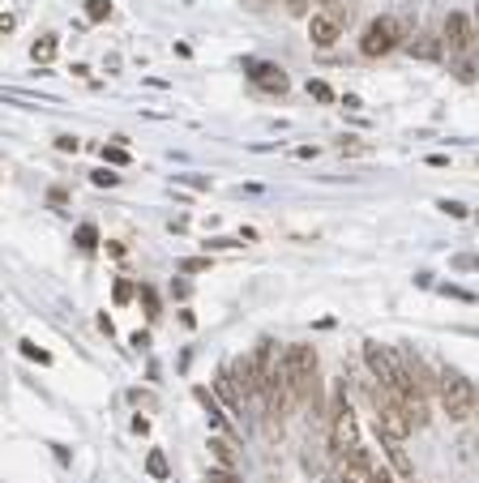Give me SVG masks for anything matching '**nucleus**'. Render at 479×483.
Returning <instances> with one entry per match:
<instances>
[{"label": "nucleus", "mask_w": 479, "mask_h": 483, "mask_svg": "<svg viewBox=\"0 0 479 483\" xmlns=\"http://www.w3.org/2000/svg\"><path fill=\"white\" fill-rule=\"evenodd\" d=\"M475 393H479V386L467 372H458L450 363L436 368V402H441V411L450 415V424L475 419Z\"/></svg>", "instance_id": "nucleus-1"}, {"label": "nucleus", "mask_w": 479, "mask_h": 483, "mask_svg": "<svg viewBox=\"0 0 479 483\" xmlns=\"http://www.w3.org/2000/svg\"><path fill=\"white\" fill-rule=\"evenodd\" d=\"M407 43H411V26L389 18V13H377L373 22L364 26V35H359V56L364 60H381V56L407 48Z\"/></svg>", "instance_id": "nucleus-2"}, {"label": "nucleus", "mask_w": 479, "mask_h": 483, "mask_svg": "<svg viewBox=\"0 0 479 483\" xmlns=\"http://www.w3.org/2000/svg\"><path fill=\"white\" fill-rule=\"evenodd\" d=\"M364 363H368V372H373V381L381 389H389L394 398L407 389V381H403V368H398V351L394 347H381L377 339L364 342Z\"/></svg>", "instance_id": "nucleus-3"}, {"label": "nucleus", "mask_w": 479, "mask_h": 483, "mask_svg": "<svg viewBox=\"0 0 479 483\" xmlns=\"http://www.w3.org/2000/svg\"><path fill=\"white\" fill-rule=\"evenodd\" d=\"M373 411H377V432H381V440H407L415 428H411L407 411H403V402L389 393V389H373Z\"/></svg>", "instance_id": "nucleus-4"}, {"label": "nucleus", "mask_w": 479, "mask_h": 483, "mask_svg": "<svg viewBox=\"0 0 479 483\" xmlns=\"http://www.w3.org/2000/svg\"><path fill=\"white\" fill-rule=\"evenodd\" d=\"M283 372H287L295 398L309 393V389L317 386V347H309V342H291L287 351H283Z\"/></svg>", "instance_id": "nucleus-5"}, {"label": "nucleus", "mask_w": 479, "mask_h": 483, "mask_svg": "<svg viewBox=\"0 0 479 483\" xmlns=\"http://www.w3.org/2000/svg\"><path fill=\"white\" fill-rule=\"evenodd\" d=\"M441 39H445V51L450 56H471L475 51V22L467 18V13H445V22H441Z\"/></svg>", "instance_id": "nucleus-6"}, {"label": "nucleus", "mask_w": 479, "mask_h": 483, "mask_svg": "<svg viewBox=\"0 0 479 483\" xmlns=\"http://www.w3.org/2000/svg\"><path fill=\"white\" fill-rule=\"evenodd\" d=\"M244 73H248V82L265 90V95H283L287 90V73L283 65H274V60H244Z\"/></svg>", "instance_id": "nucleus-7"}, {"label": "nucleus", "mask_w": 479, "mask_h": 483, "mask_svg": "<svg viewBox=\"0 0 479 483\" xmlns=\"http://www.w3.org/2000/svg\"><path fill=\"white\" fill-rule=\"evenodd\" d=\"M227 372H232V381H236V389L244 393V398H257V393H265L262 368H257V360H253V351H248V355H236V360L227 363Z\"/></svg>", "instance_id": "nucleus-8"}, {"label": "nucleus", "mask_w": 479, "mask_h": 483, "mask_svg": "<svg viewBox=\"0 0 479 483\" xmlns=\"http://www.w3.org/2000/svg\"><path fill=\"white\" fill-rule=\"evenodd\" d=\"M309 39H312V48L330 51L338 39H342V26H338L330 13H312L309 18Z\"/></svg>", "instance_id": "nucleus-9"}, {"label": "nucleus", "mask_w": 479, "mask_h": 483, "mask_svg": "<svg viewBox=\"0 0 479 483\" xmlns=\"http://www.w3.org/2000/svg\"><path fill=\"white\" fill-rule=\"evenodd\" d=\"M398 402H403V411H407L411 428H428V393H420V389H403L398 393Z\"/></svg>", "instance_id": "nucleus-10"}, {"label": "nucleus", "mask_w": 479, "mask_h": 483, "mask_svg": "<svg viewBox=\"0 0 479 483\" xmlns=\"http://www.w3.org/2000/svg\"><path fill=\"white\" fill-rule=\"evenodd\" d=\"M407 51L415 56V60H441V56H445V39L432 35V30H420V35L407 43Z\"/></svg>", "instance_id": "nucleus-11"}, {"label": "nucleus", "mask_w": 479, "mask_h": 483, "mask_svg": "<svg viewBox=\"0 0 479 483\" xmlns=\"http://www.w3.org/2000/svg\"><path fill=\"white\" fill-rule=\"evenodd\" d=\"M192 398L201 402V411H206V419H210V428H218L223 436H232V424H227V415H223V407L215 402V393H210V389L197 386V389H192Z\"/></svg>", "instance_id": "nucleus-12"}, {"label": "nucleus", "mask_w": 479, "mask_h": 483, "mask_svg": "<svg viewBox=\"0 0 479 483\" xmlns=\"http://www.w3.org/2000/svg\"><path fill=\"white\" fill-rule=\"evenodd\" d=\"M215 389H218V398L227 402V411H232V415H244V393H240V389H236V381H232V372H227V368L218 372Z\"/></svg>", "instance_id": "nucleus-13"}, {"label": "nucleus", "mask_w": 479, "mask_h": 483, "mask_svg": "<svg viewBox=\"0 0 479 483\" xmlns=\"http://www.w3.org/2000/svg\"><path fill=\"white\" fill-rule=\"evenodd\" d=\"M210 454H215V462L218 466H227V471H236V440L232 436H210V445H206Z\"/></svg>", "instance_id": "nucleus-14"}, {"label": "nucleus", "mask_w": 479, "mask_h": 483, "mask_svg": "<svg viewBox=\"0 0 479 483\" xmlns=\"http://www.w3.org/2000/svg\"><path fill=\"white\" fill-rule=\"evenodd\" d=\"M56 48H60V39H56V35H39V39L30 43V60H35L39 69H48L51 60H56Z\"/></svg>", "instance_id": "nucleus-15"}, {"label": "nucleus", "mask_w": 479, "mask_h": 483, "mask_svg": "<svg viewBox=\"0 0 479 483\" xmlns=\"http://www.w3.org/2000/svg\"><path fill=\"white\" fill-rule=\"evenodd\" d=\"M381 445H385V454H389V466L398 475H411V458H407V449H403V440H381Z\"/></svg>", "instance_id": "nucleus-16"}, {"label": "nucleus", "mask_w": 479, "mask_h": 483, "mask_svg": "<svg viewBox=\"0 0 479 483\" xmlns=\"http://www.w3.org/2000/svg\"><path fill=\"white\" fill-rule=\"evenodd\" d=\"M73 244H77L82 253H95V248H98V227H95V222H82V227L73 231Z\"/></svg>", "instance_id": "nucleus-17"}, {"label": "nucleus", "mask_w": 479, "mask_h": 483, "mask_svg": "<svg viewBox=\"0 0 479 483\" xmlns=\"http://www.w3.org/2000/svg\"><path fill=\"white\" fill-rule=\"evenodd\" d=\"M86 22H112V0H86Z\"/></svg>", "instance_id": "nucleus-18"}, {"label": "nucleus", "mask_w": 479, "mask_h": 483, "mask_svg": "<svg viewBox=\"0 0 479 483\" xmlns=\"http://www.w3.org/2000/svg\"><path fill=\"white\" fill-rule=\"evenodd\" d=\"M103 163L107 167H124L129 163V145H103Z\"/></svg>", "instance_id": "nucleus-19"}, {"label": "nucleus", "mask_w": 479, "mask_h": 483, "mask_svg": "<svg viewBox=\"0 0 479 483\" xmlns=\"http://www.w3.org/2000/svg\"><path fill=\"white\" fill-rule=\"evenodd\" d=\"M90 184H95V189H116V184H120L116 167H98V171H90Z\"/></svg>", "instance_id": "nucleus-20"}, {"label": "nucleus", "mask_w": 479, "mask_h": 483, "mask_svg": "<svg viewBox=\"0 0 479 483\" xmlns=\"http://www.w3.org/2000/svg\"><path fill=\"white\" fill-rule=\"evenodd\" d=\"M137 300H142V308H145V316H150V321H154V316H159V295H154V287H137Z\"/></svg>", "instance_id": "nucleus-21"}, {"label": "nucleus", "mask_w": 479, "mask_h": 483, "mask_svg": "<svg viewBox=\"0 0 479 483\" xmlns=\"http://www.w3.org/2000/svg\"><path fill=\"white\" fill-rule=\"evenodd\" d=\"M18 347H22V355H26V360L43 363V368H48V363H51V355H48V351H43V347H35V342H30V339H22V342H18Z\"/></svg>", "instance_id": "nucleus-22"}, {"label": "nucleus", "mask_w": 479, "mask_h": 483, "mask_svg": "<svg viewBox=\"0 0 479 483\" xmlns=\"http://www.w3.org/2000/svg\"><path fill=\"white\" fill-rule=\"evenodd\" d=\"M244 240H232V236H210L206 240V253H232V248H240Z\"/></svg>", "instance_id": "nucleus-23"}, {"label": "nucleus", "mask_w": 479, "mask_h": 483, "mask_svg": "<svg viewBox=\"0 0 479 483\" xmlns=\"http://www.w3.org/2000/svg\"><path fill=\"white\" fill-rule=\"evenodd\" d=\"M436 210H441V214H450V218H467V214H471L462 201H450V197H441V201H436Z\"/></svg>", "instance_id": "nucleus-24"}, {"label": "nucleus", "mask_w": 479, "mask_h": 483, "mask_svg": "<svg viewBox=\"0 0 479 483\" xmlns=\"http://www.w3.org/2000/svg\"><path fill=\"white\" fill-rule=\"evenodd\" d=\"M176 184H189V189H197V193H206V189H215L206 175H192V171H185V175H176Z\"/></svg>", "instance_id": "nucleus-25"}, {"label": "nucleus", "mask_w": 479, "mask_h": 483, "mask_svg": "<svg viewBox=\"0 0 479 483\" xmlns=\"http://www.w3.org/2000/svg\"><path fill=\"white\" fill-rule=\"evenodd\" d=\"M112 295H116V304H129V300L137 295V287H133L129 278H116V287H112Z\"/></svg>", "instance_id": "nucleus-26"}, {"label": "nucleus", "mask_w": 479, "mask_h": 483, "mask_svg": "<svg viewBox=\"0 0 479 483\" xmlns=\"http://www.w3.org/2000/svg\"><path fill=\"white\" fill-rule=\"evenodd\" d=\"M206 483H240V479H236V471H227V466H210Z\"/></svg>", "instance_id": "nucleus-27"}, {"label": "nucleus", "mask_w": 479, "mask_h": 483, "mask_svg": "<svg viewBox=\"0 0 479 483\" xmlns=\"http://www.w3.org/2000/svg\"><path fill=\"white\" fill-rule=\"evenodd\" d=\"M145 466H150V475H154V479H168V458H163V454H150Z\"/></svg>", "instance_id": "nucleus-28"}, {"label": "nucleus", "mask_w": 479, "mask_h": 483, "mask_svg": "<svg viewBox=\"0 0 479 483\" xmlns=\"http://www.w3.org/2000/svg\"><path fill=\"white\" fill-rule=\"evenodd\" d=\"M441 295H454V300H462V304H475V291L454 287V283H445V287H441Z\"/></svg>", "instance_id": "nucleus-29"}, {"label": "nucleus", "mask_w": 479, "mask_h": 483, "mask_svg": "<svg viewBox=\"0 0 479 483\" xmlns=\"http://www.w3.org/2000/svg\"><path fill=\"white\" fill-rule=\"evenodd\" d=\"M56 150H60V154H77V150H82V142H77L73 133H60V137H56Z\"/></svg>", "instance_id": "nucleus-30"}, {"label": "nucleus", "mask_w": 479, "mask_h": 483, "mask_svg": "<svg viewBox=\"0 0 479 483\" xmlns=\"http://www.w3.org/2000/svg\"><path fill=\"white\" fill-rule=\"evenodd\" d=\"M309 95H312V98H321V103H334V90H330L326 82H309Z\"/></svg>", "instance_id": "nucleus-31"}, {"label": "nucleus", "mask_w": 479, "mask_h": 483, "mask_svg": "<svg viewBox=\"0 0 479 483\" xmlns=\"http://www.w3.org/2000/svg\"><path fill=\"white\" fill-rule=\"evenodd\" d=\"M185 274H201V269H210V257H189V261H180Z\"/></svg>", "instance_id": "nucleus-32"}, {"label": "nucleus", "mask_w": 479, "mask_h": 483, "mask_svg": "<svg viewBox=\"0 0 479 483\" xmlns=\"http://www.w3.org/2000/svg\"><path fill=\"white\" fill-rule=\"evenodd\" d=\"M309 4H312V0H287V13H291V18H312Z\"/></svg>", "instance_id": "nucleus-33"}, {"label": "nucleus", "mask_w": 479, "mask_h": 483, "mask_svg": "<svg viewBox=\"0 0 479 483\" xmlns=\"http://www.w3.org/2000/svg\"><path fill=\"white\" fill-rule=\"evenodd\" d=\"M450 266H454V269H479V257H471V253H462V257H454Z\"/></svg>", "instance_id": "nucleus-34"}, {"label": "nucleus", "mask_w": 479, "mask_h": 483, "mask_svg": "<svg viewBox=\"0 0 479 483\" xmlns=\"http://www.w3.org/2000/svg\"><path fill=\"white\" fill-rule=\"evenodd\" d=\"M312 4H317V9H321V13H334V9H342V4H347V0H312Z\"/></svg>", "instance_id": "nucleus-35"}, {"label": "nucleus", "mask_w": 479, "mask_h": 483, "mask_svg": "<svg viewBox=\"0 0 479 483\" xmlns=\"http://www.w3.org/2000/svg\"><path fill=\"white\" fill-rule=\"evenodd\" d=\"M342 150H347V154H364V145H359V137H342Z\"/></svg>", "instance_id": "nucleus-36"}, {"label": "nucleus", "mask_w": 479, "mask_h": 483, "mask_svg": "<svg viewBox=\"0 0 479 483\" xmlns=\"http://www.w3.org/2000/svg\"><path fill=\"white\" fill-rule=\"evenodd\" d=\"M129 398H133V402H137V407H154V398H150V393H142V389H133V393H129Z\"/></svg>", "instance_id": "nucleus-37"}, {"label": "nucleus", "mask_w": 479, "mask_h": 483, "mask_svg": "<svg viewBox=\"0 0 479 483\" xmlns=\"http://www.w3.org/2000/svg\"><path fill=\"white\" fill-rule=\"evenodd\" d=\"M458 82H475V65H471V60H467V65L458 69Z\"/></svg>", "instance_id": "nucleus-38"}, {"label": "nucleus", "mask_w": 479, "mask_h": 483, "mask_svg": "<svg viewBox=\"0 0 479 483\" xmlns=\"http://www.w3.org/2000/svg\"><path fill=\"white\" fill-rule=\"evenodd\" d=\"M171 295H176V300H189V283H180V278H176V283H171Z\"/></svg>", "instance_id": "nucleus-39"}, {"label": "nucleus", "mask_w": 479, "mask_h": 483, "mask_svg": "<svg viewBox=\"0 0 479 483\" xmlns=\"http://www.w3.org/2000/svg\"><path fill=\"white\" fill-rule=\"evenodd\" d=\"M48 201H51V206H65V201H69V193H65V189H51Z\"/></svg>", "instance_id": "nucleus-40"}, {"label": "nucleus", "mask_w": 479, "mask_h": 483, "mask_svg": "<svg viewBox=\"0 0 479 483\" xmlns=\"http://www.w3.org/2000/svg\"><path fill=\"white\" fill-rule=\"evenodd\" d=\"M428 167H450V154H428Z\"/></svg>", "instance_id": "nucleus-41"}, {"label": "nucleus", "mask_w": 479, "mask_h": 483, "mask_svg": "<svg viewBox=\"0 0 479 483\" xmlns=\"http://www.w3.org/2000/svg\"><path fill=\"white\" fill-rule=\"evenodd\" d=\"M133 347H137V351H145V347H150V334H145V330H137V334H133Z\"/></svg>", "instance_id": "nucleus-42"}, {"label": "nucleus", "mask_w": 479, "mask_h": 483, "mask_svg": "<svg viewBox=\"0 0 479 483\" xmlns=\"http://www.w3.org/2000/svg\"><path fill=\"white\" fill-rule=\"evenodd\" d=\"M13 26H18L13 22V13H4V18H0V35H13Z\"/></svg>", "instance_id": "nucleus-43"}, {"label": "nucleus", "mask_w": 479, "mask_h": 483, "mask_svg": "<svg viewBox=\"0 0 479 483\" xmlns=\"http://www.w3.org/2000/svg\"><path fill=\"white\" fill-rule=\"evenodd\" d=\"M377 483H394V475H389V471H377Z\"/></svg>", "instance_id": "nucleus-44"}, {"label": "nucleus", "mask_w": 479, "mask_h": 483, "mask_svg": "<svg viewBox=\"0 0 479 483\" xmlns=\"http://www.w3.org/2000/svg\"><path fill=\"white\" fill-rule=\"evenodd\" d=\"M475 419H479V393H475Z\"/></svg>", "instance_id": "nucleus-45"}, {"label": "nucleus", "mask_w": 479, "mask_h": 483, "mask_svg": "<svg viewBox=\"0 0 479 483\" xmlns=\"http://www.w3.org/2000/svg\"><path fill=\"white\" fill-rule=\"evenodd\" d=\"M248 4H265V0H248Z\"/></svg>", "instance_id": "nucleus-46"}, {"label": "nucleus", "mask_w": 479, "mask_h": 483, "mask_svg": "<svg viewBox=\"0 0 479 483\" xmlns=\"http://www.w3.org/2000/svg\"><path fill=\"white\" fill-rule=\"evenodd\" d=\"M475 18H479V4H475Z\"/></svg>", "instance_id": "nucleus-47"}]
</instances>
